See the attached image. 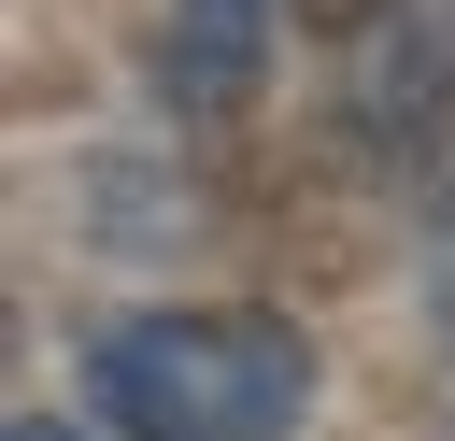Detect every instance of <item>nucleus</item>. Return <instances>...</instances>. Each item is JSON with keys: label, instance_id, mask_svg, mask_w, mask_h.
Masks as SVG:
<instances>
[{"label": "nucleus", "instance_id": "20e7f679", "mask_svg": "<svg viewBox=\"0 0 455 441\" xmlns=\"http://www.w3.org/2000/svg\"><path fill=\"white\" fill-rule=\"evenodd\" d=\"M427 398L455 427V213H441V270H427Z\"/></svg>", "mask_w": 455, "mask_h": 441}, {"label": "nucleus", "instance_id": "7ed1b4c3", "mask_svg": "<svg viewBox=\"0 0 455 441\" xmlns=\"http://www.w3.org/2000/svg\"><path fill=\"white\" fill-rule=\"evenodd\" d=\"M270 14L284 0H171V85L199 114H242L256 71H270Z\"/></svg>", "mask_w": 455, "mask_h": 441}, {"label": "nucleus", "instance_id": "f03ea898", "mask_svg": "<svg viewBox=\"0 0 455 441\" xmlns=\"http://www.w3.org/2000/svg\"><path fill=\"white\" fill-rule=\"evenodd\" d=\"M370 156H384V185L412 199V213H455V43H398L384 57V85H370Z\"/></svg>", "mask_w": 455, "mask_h": 441}, {"label": "nucleus", "instance_id": "423d86ee", "mask_svg": "<svg viewBox=\"0 0 455 441\" xmlns=\"http://www.w3.org/2000/svg\"><path fill=\"white\" fill-rule=\"evenodd\" d=\"M14 441H85V427H57V413H14Z\"/></svg>", "mask_w": 455, "mask_h": 441}, {"label": "nucleus", "instance_id": "39448f33", "mask_svg": "<svg viewBox=\"0 0 455 441\" xmlns=\"http://www.w3.org/2000/svg\"><path fill=\"white\" fill-rule=\"evenodd\" d=\"M370 14H384V0H299V28H313V43H355Z\"/></svg>", "mask_w": 455, "mask_h": 441}, {"label": "nucleus", "instance_id": "f257e3e1", "mask_svg": "<svg viewBox=\"0 0 455 441\" xmlns=\"http://www.w3.org/2000/svg\"><path fill=\"white\" fill-rule=\"evenodd\" d=\"M85 413L114 441H284L313 413V341L284 313H114L85 341Z\"/></svg>", "mask_w": 455, "mask_h": 441}]
</instances>
